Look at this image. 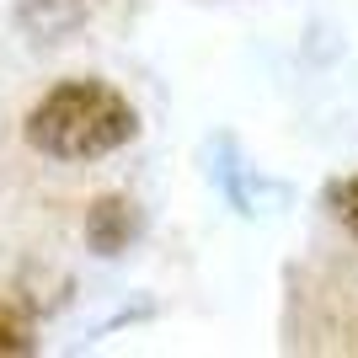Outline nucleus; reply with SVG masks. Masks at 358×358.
Segmentation results:
<instances>
[{
    "instance_id": "obj_1",
    "label": "nucleus",
    "mask_w": 358,
    "mask_h": 358,
    "mask_svg": "<svg viewBox=\"0 0 358 358\" xmlns=\"http://www.w3.org/2000/svg\"><path fill=\"white\" fill-rule=\"evenodd\" d=\"M22 134L48 161H96L139 134V113L107 80H59L32 102Z\"/></svg>"
},
{
    "instance_id": "obj_2",
    "label": "nucleus",
    "mask_w": 358,
    "mask_h": 358,
    "mask_svg": "<svg viewBox=\"0 0 358 358\" xmlns=\"http://www.w3.org/2000/svg\"><path fill=\"white\" fill-rule=\"evenodd\" d=\"M134 230H139V220H134V203H129V198H96L91 214H86V241L102 257H118Z\"/></svg>"
},
{
    "instance_id": "obj_3",
    "label": "nucleus",
    "mask_w": 358,
    "mask_h": 358,
    "mask_svg": "<svg viewBox=\"0 0 358 358\" xmlns=\"http://www.w3.org/2000/svg\"><path fill=\"white\" fill-rule=\"evenodd\" d=\"M11 353H32V327L16 305H0V358Z\"/></svg>"
},
{
    "instance_id": "obj_4",
    "label": "nucleus",
    "mask_w": 358,
    "mask_h": 358,
    "mask_svg": "<svg viewBox=\"0 0 358 358\" xmlns=\"http://www.w3.org/2000/svg\"><path fill=\"white\" fill-rule=\"evenodd\" d=\"M331 209H337V220L358 236V177H348L343 187H331Z\"/></svg>"
}]
</instances>
